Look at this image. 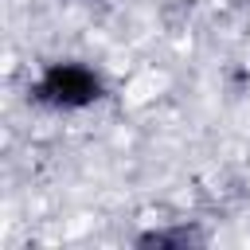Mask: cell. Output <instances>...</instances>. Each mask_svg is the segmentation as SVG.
<instances>
[{"label": "cell", "instance_id": "obj_1", "mask_svg": "<svg viewBox=\"0 0 250 250\" xmlns=\"http://www.w3.org/2000/svg\"><path fill=\"white\" fill-rule=\"evenodd\" d=\"M39 102L47 105H59V109H78V105H90L98 94H102V82L90 66L82 62H55L43 70L39 86H35Z\"/></svg>", "mask_w": 250, "mask_h": 250}]
</instances>
